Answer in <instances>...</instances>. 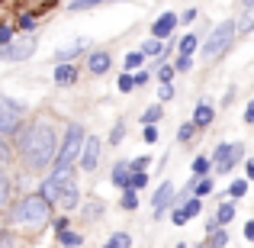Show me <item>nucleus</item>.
Returning <instances> with one entry per match:
<instances>
[{
    "instance_id": "9d476101",
    "label": "nucleus",
    "mask_w": 254,
    "mask_h": 248,
    "mask_svg": "<svg viewBox=\"0 0 254 248\" xmlns=\"http://www.w3.org/2000/svg\"><path fill=\"white\" fill-rule=\"evenodd\" d=\"M174 26H177V16H174V13H161V16L155 19V26H151V32H155V39H168L174 32Z\"/></svg>"
},
{
    "instance_id": "7c9ffc66",
    "label": "nucleus",
    "mask_w": 254,
    "mask_h": 248,
    "mask_svg": "<svg viewBox=\"0 0 254 248\" xmlns=\"http://www.w3.org/2000/svg\"><path fill=\"white\" fill-rule=\"evenodd\" d=\"M193 129H196V126H193V123H184V126H180V129H177V142H190V139H193Z\"/></svg>"
},
{
    "instance_id": "37998d69",
    "label": "nucleus",
    "mask_w": 254,
    "mask_h": 248,
    "mask_svg": "<svg viewBox=\"0 0 254 248\" xmlns=\"http://www.w3.org/2000/svg\"><path fill=\"white\" fill-rule=\"evenodd\" d=\"M100 213H103V206H100V203H90V206H84V216H100Z\"/></svg>"
},
{
    "instance_id": "473e14b6",
    "label": "nucleus",
    "mask_w": 254,
    "mask_h": 248,
    "mask_svg": "<svg viewBox=\"0 0 254 248\" xmlns=\"http://www.w3.org/2000/svg\"><path fill=\"white\" fill-rule=\"evenodd\" d=\"M97 3H103V0H71L68 10H71V13H77V10H87V6H97Z\"/></svg>"
},
{
    "instance_id": "2eb2a0df",
    "label": "nucleus",
    "mask_w": 254,
    "mask_h": 248,
    "mask_svg": "<svg viewBox=\"0 0 254 248\" xmlns=\"http://www.w3.org/2000/svg\"><path fill=\"white\" fill-rule=\"evenodd\" d=\"M212 116H216V110H212L209 103H199L196 113H193V126H196V129H199V126H209Z\"/></svg>"
},
{
    "instance_id": "aec40b11",
    "label": "nucleus",
    "mask_w": 254,
    "mask_h": 248,
    "mask_svg": "<svg viewBox=\"0 0 254 248\" xmlns=\"http://www.w3.org/2000/svg\"><path fill=\"white\" fill-rule=\"evenodd\" d=\"M129 245H132V239L126 236V232H116V236L106 239V245H103V248H129Z\"/></svg>"
},
{
    "instance_id": "9b49d317",
    "label": "nucleus",
    "mask_w": 254,
    "mask_h": 248,
    "mask_svg": "<svg viewBox=\"0 0 254 248\" xmlns=\"http://www.w3.org/2000/svg\"><path fill=\"white\" fill-rule=\"evenodd\" d=\"M87 45H90V39H74V42H71V45H64V49H58L55 52V58H58V62H71V58H74V55H81V52L87 49Z\"/></svg>"
},
{
    "instance_id": "4be33fe9",
    "label": "nucleus",
    "mask_w": 254,
    "mask_h": 248,
    "mask_svg": "<svg viewBox=\"0 0 254 248\" xmlns=\"http://www.w3.org/2000/svg\"><path fill=\"white\" fill-rule=\"evenodd\" d=\"M196 45H199V39H196V36H184V39H180V55H187V58H190Z\"/></svg>"
},
{
    "instance_id": "c9c22d12",
    "label": "nucleus",
    "mask_w": 254,
    "mask_h": 248,
    "mask_svg": "<svg viewBox=\"0 0 254 248\" xmlns=\"http://www.w3.org/2000/svg\"><path fill=\"white\" fill-rule=\"evenodd\" d=\"M238 29H242V32H254V6H251V13H248V16H245L242 23H238Z\"/></svg>"
},
{
    "instance_id": "de8ad7c7",
    "label": "nucleus",
    "mask_w": 254,
    "mask_h": 248,
    "mask_svg": "<svg viewBox=\"0 0 254 248\" xmlns=\"http://www.w3.org/2000/svg\"><path fill=\"white\" fill-rule=\"evenodd\" d=\"M171 75H174V68H161V71H158V78H161V84H168V81H171Z\"/></svg>"
},
{
    "instance_id": "423d86ee",
    "label": "nucleus",
    "mask_w": 254,
    "mask_h": 248,
    "mask_svg": "<svg viewBox=\"0 0 254 248\" xmlns=\"http://www.w3.org/2000/svg\"><path fill=\"white\" fill-rule=\"evenodd\" d=\"M19 129V103L0 97V136H10Z\"/></svg>"
},
{
    "instance_id": "c03bdc74",
    "label": "nucleus",
    "mask_w": 254,
    "mask_h": 248,
    "mask_svg": "<svg viewBox=\"0 0 254 248\" xmlns=\"http://www.w3.org/2000/svg\"><path fill=\"white\" fill-rule=\"evenodd\" d=\"M145 142H158V129L155 126H145Z\"/></svg>"
},
{
    "instance_id": "09e8293b",
    "label": "nucleus",
    "mask_w": 254,
    "mask_h": 248,
    "mask_svg": "<svg viewBox=\"0 0 254 248\" xmlns=\"http://www.w3.org/2000/svg\"><path fill=\"white\" fill-rule=\"evenodd\" d=\"M10 158V149H6V142H3V136H0V162H6Z\"/></svg>"
},
{
    "instance_id": "4d7b16f0",
    "label": "nucleus",
    "mask_w": 254,
    "mask_h": 248,
    "mask_svg": "<svg viewBox=\"0 0 254 248\" xmlns=\"http://www.w3.org/2000/svg\"><path fill=\"white\" fill-rule=\"evenodd\" d=\"M110 3H116V0H110Z\"/></svg>"
},
{
    "instance_id": "2f4dec72",
    "label": "nucleus",
    "mask_w": 254,
    "mask_h": 248,
    "mask_svg": "<svg viewBox=\"0 0 254 248\" xmlns=\"http://www.w3.org/2000/svg\"><path fill=\"white\" fill-rule=\"evenodd\" d=\"M229 193L232 197H245V193H248V180H232V187H229Z\"/></svg>"
},
{
    "instance_id": "5fc2aeb1",
    "label": "nucleus",
    "mask_w": 254,
    "mask_h": 248,
    "mask_svg": "<svg viewBox=\"0 0 254 248\" xmlns=\"http://www.w3.org/2000/svg\"><path fill=\"white\" fill-rule=\"evenodd\" d=\"M145 81H148V75H145V71H138V75H135V87H142Z\"/></svg>"
},
{
    "instance_id": "393cba45",
    "label": "nucleus",
    "mask_w": 254,
    "mask_h": 248,
    "mask_svg": "<svg viewBox=\"0 0 254 248\" xmlns=\"http://www.w3.org/2000/svg\"><path fill=\"white\" fill-rule=\"evenodd\" d=\"M161 116H164V113H161V106H148V110H145V116H142V123H145V126H155Z\"/></svg>"
},
{
    "instance_id": "1a4fd4ad",
    "label": "nucleus",
    "mask_w": 254,
    "mask_h": 248,
    "mask_svg": "<svg viewBox=\"0 0 254 248\" xmlns=\"http://www.w3.org/2000/svg\"><path fill=\"white\" fill-rule=\"evenodd\" d=\"M97 158H100V139L97 136H87L84 155H81V167H84V171H93V167H97Z\"/></svg>"
},
{
    "instance_id": "0eeeda50",
    "label": "nucleus",
    "mask_w": 254,
    "mask_h": 248,
    "mask_svg": "<svg viewBox=\"0 0 254 248\" xmlns=\"http://www.w3.org/2000/svg\"><path fill=\"white\" fill-rule=\"evenodd\" d=\"M36 39H19V42H13V45H6V49H0V55L3 58H10V62H23V58H29L32 52H36Z\"/></svg>"
},
{
    "instance_id": "f3484780",
    "label": "nucleus",
    "mask_w": 254,
    "mask_h": 248,
    "mask_svg": "<svg viewBox=\"0 0 254 248\" xmlns=\"http://www.w3.org/2000/svg\"><path fill=\"white\" fill-rule=\"evenodd\" d=\"M58 203H62V206H64V210H74V206H77V203H81V190H77V187H74V184H71V187H68V190H64V197H62V200H58Z\"/></svg>"
},
{
    "instance_id": "dca6fc26",
    "label": "nucleus",
    "mask_w": 254,
    "mask_h": 248,
    "mask_svg": "<svg viewBox=\"0 0 254 248\" xmlns=\"http://www.w3.org/2000/svg\"><path fill=\"white\" fill-rule=\"evenodd\" d=\"M242 155H245V145H235V152H232V155H229V158H225V162H222V165H219V167H216V171H219V174H229V171H232V167H235L238 162H242Z\"/></svg>"
},
{
    "instance_id": "7ed1b4c3",
    "label": "nucleus",
    "mask_w": 254,
    "mask_h": 248,
    "mask_svg": "<svg viewBox=\"0 0 254 248\" xmlns=\"http://www.w3.org/2000/svg\"><path fill=\"white\" fill-rule=\"evenodd\" d=\"M84 145H87L84 126H81V123H71L68 132H64V139H62V152H58V158H55V171H62V167H71V165H74L77 158L84 155Z\"/></svg>"
},
{
    "instance_id": "ddd939ff",
    "label": "nucleus",
    "mask_w": 254,
    "mask_h": 248,
    "mask_svg": "<svg viewBox=\"0 0 254 248\" xmlns=\"http://www.w3.org/2000/svg\"><path fill=\"white\" fill-rule=\"evenodd\" d=\"M129 180H132V165L119 162L116 167H113V184H116V187H129Z\"/></svg>"
},
{
    "instance_id": "8fccbe9b",
    "label": "nucleus",
    "mask_w": 254,
    "mask_h": 248,
    "mask_svg": "<svg viewBox=\"0 0 254 248\" xmlns=\"http://www.w3.org/2000/svg\"><path fill=\"white\" fill-rule=\"evenodd\" d=\"M174 97V87L171 84H161V100H171Z\"/></svg>"
},
{
    "instance_id": "f03ea898",
    "label": "nucleus",
    "mask_w": 254,
    "mask_h": 248,
    "mask_svg": "<svg viewBox=\"0 0 254 248\" xmlns=\"http://www.w3.org/2000/svg\"><path fill=\"white\" fill-rule=\"evenodd\" d=\"M13 219H16L19 226H29V229H42L52 219V203L42 193H29V197H23L13 206Z\"/></svg>"
},
{
    "instance_id": "6ab92c4d",
    "label": "nucleus",
    "mask_w": 254,
    "mask_h": 248,
    "mask_svg": "<svg viewBox=\"0 0 254 248\" xmlns=\"http://www.w3.org/2000/svg\"><path fill=\"white\" fill-rule=\"evenodd\" d=\"M232 219H235V203H222L219 213H216V223L225 226V223H232Z\"/></svg>"
},
{
    "instance_id": "a878e982",
    "label": "nucleus",
    "mask_w": 254,
    "mask_h": 248,
    "mask_svg": "<svg viewBox=\"0 0 254 248\" xmlns=\"http://www.w3.org/2000/svg\"><path fill=\"white\" fill-rule=\"evenodd\" d=\"M232 152H235V145H229V142H225V145H219V149H216V155H212V162H216V167H219V165H222V162H225V158H229V155H232Z\"/></svg>"
},
{
    "instance_id": "3c124183",
    "label": "nucleus",
    "mask_w": 254,
    "mask_h": 248,
    "mask_svg": "<svg viewBox=\"0 0 254 248\" xmlns=\"http://www.w3.org/2000/svg\"><path fill=\"white\" fill-rule=\"evenodd\" d=\"M245 123H254V100L248 103V110H245Z\"/></svg>"
},
{
    "instance_id": "f8f14e48",
    "label": "nucleus",
    "mask_w": 254,
    "mask_h": 248,
    "mask_svg": "<svg viewBox=\"0 0 254 248\" xmlns=\"http://www.w3.org/2000/svg\"><path fill=\"white\" fill-rule=\"evenodd\" d=\"M87 68H90L93 75H106V71H110V52H93Z\"/></svg>"
},
{
    "instance_id": "5701e85b",
    "label": "nucleus",
    "mask_w": 254,
    "mask_h": 248,
    "mask_svg": "<svg viewBox=\"0 0 254 248\" xmlns=\"http://www.w3.org/2000/svg\"><path fill=\"white\" fill-rule=\"evenodd\" d=\"M10 203V180H6V174L0 171V210Z\"/></svg>"
},
{
    "instance_id": "ea45409f",
    "label": "nucleus",
    "mask_w": 254,
    "mask_h": 248,
    "mask_svg": "<svg viewBox=\"0 0 254 248\" xmlns=\"http://www.w3.org/2000/svg\"><path fill=\"white\" fill-rule=\"evenodd\" d=\"M212 193V180H203V184H196V197H209Z\"/></svg>"
},
{
    "instance_id": "f704fd0d",
    "label": "nucleus",
    "mask_w": 254,
    "mask_h": 248,
    "mask_svg": "<svg viewBox=\"0 0 254 248\" xmlns=\"http://www.w3.org/2000/svg\"><path fill=\"white\" fill-rule=\"evenodd\" d=\"M206 171H209V158H196V162H193V174H196V177H203Z\"/></svg>"
},
{
    "instance_id": "6e6552de",
    "label": "nucleus",
    "mask_w": 254,
    "mask_h": 248,
    "mask_svg": "<svg viewBox=\"0 0 254 248\" xmlns=\"http://www.w3.org/2000/svg\"><path fill=\"white\" fill-rule=\"evenodd\" d=\"M171 200H174V184L164 180V184L158 187V193L151 197V210H155V216H164V210L171 206Z\"/></svg>"
},
{
    "instance_id": "58836bf2",
    "label": "nucleus",
    "mask_w": 254,
    "mask_h": 248,
    "mask_svg": "<svg viewBox=\"0 0 254 248\" xmlns=\"http://www.w3.org/2000/svg\"><path fill=\"white\" fill-rule=\"evenodd\" d=\"M0 248H16V239H13V232H0Z\"/></svg>"
},
{
    "instance_id": "39448f33",
    "label": "nucleus",
    "mask_w": 254,
    "mask_h": 248,
    "mask_svg": "<svg viewBox=\"0 0 254 248\" xmlns=\"http://www.w3.org/2000/svg\"><path fill=\"white\" fill-rule=\"evenodd\" d=\"M71 184H74V167H62V171H55L42 184V197L49 200V203H55V200L64 197V190H68Z\"/></svg>"
},
{
    "instance_id": "a19ab883",
    "label": "nucleus",
    "mask_w": 254,
    "mask_h": 248,
    "mask_svg": "<svg viewBox=\"0 0 254 248\" xmlns=\"http://www.w3.org/2000/svg\"><path fill=\"white\" fill-rule=\"evenodd\" d=\"M148 165H151V162H148V155H138L135 162H132V171H145Z\"/></svg>"
},
{
    "instance_id": "cd10ccee",
    "label": "nucleus",
    "mask_w": 254,
    "mask_h": 248,
    "mask_svg": "<svg viewBox=\"0 0 254 248\" xmlns=\"http://www.w3.org/2000/svg\"><path fill=\"white\" fill-rule=\"evenodd\" d=\"M142 62H145V52H129V55H126V71L138 68Z\"/></svg>"
},
{
    "instance_id": "e433bc0d",
    "label": "nucleus",
    "mask_w": 254,
    "mask_h": 248,
    "mask_svg": "<svg viewBox=\"0 0 254 248\" xmlns=\"http://www.w3.org/2000/svg\"><path fill=\"white\" fill-rule=\"evenodd\" d=\"M123 206H126V210H135V206H138V197H135V190H126V197H123Z\"/></svg>"
},
{
    "instance_id": "6e6d98bb",
    "label": "nucleus",
    "mask_w": 254,
    "mask_h": 248,
    "mask_svg": "<svg viewBox=\"0 0 254 248\" xmlns=\"http://www.w3.org/2000/svg\"><path fill=\"white\" fill-rule=\"evenodd\" d=\"M245 167H248V177L254 180V162H248V165H245Z\"/></svg>"
},
{
    "instance_id": "b1692460",
    "label": "nucleus",
    "mask_w": 254,
    "mask_h": 248,
    "mask_svg": "<svg viewBox=\"0 0 254 248\" xmlns=\"http://www.w3.org/2000/svg\"><path fill=\"white\" fill-rule=\"evenodd\" d=\"M148 184V174L145 171H132V180H129V190H142Z\"/></svg>"
},
{
    "instance_id": "72a5a7b5",
    "label": "nucleus",
    "mask_w": 254,
    "mask_h": 248,
    "mask_svg": "<svg viewBox=\"0 0 254 248\" xmlns=\"http://www.w3.org/2000/svg\"><path fill=\"white\" fill-rule=\"evenodd\" d=\"M6 45H13V29L10 26H0V49H6Z\"/></svg>"
},
{
    "instance_id": "49530a36",
    "label": "nucleus",
    "mask_w": 254,
    "mask_h": 248,
    "mask_svg": "<svg viewBox=\"0 0 254 248\" xmlns=\"http://www.w3.org/2000/svg\"><path fill=\"white\" fill-rule=\"evenodd\" d=\"M55 232H68V216H62V219H55Z\"/></svg>"
},
{
    "instance_id": "603ef678",
    "label": "nucleus",
    "mask_w": 254,
    "mask_h": 248,
    "mask_svg": "<svg viewBox=\"0 0 254 248\" xmlns=\"http://www.w3.org/2000/svg\"><path fill=\"white\" fill-rule=\"evenodd\" d=\"M245 239H248V242H254V219H251L248 226H245Z\"/></svg>"
},
{
    "instance_id": "4c0bfd02",
    "label": "nucleus",
    "mask_w": 254,
    "mask_h": 248,
    "mask_svg": "<svg viewBox=\"0 0 254 248\" xmlns=\"http://www.w3.org/2000/svg\"><path fill=\"white\" fill-rule=\"evenodd\" d=\"M132 87H135V78H132V75H123V78H119V90H123V93H129Z\"/></svg>"
},
{
    "instance_id": "bb28decb",
    "label": "nucleus",
    "mask_w": 254,
    "mask_h": 248,
    "mask_svg": "<svg viewBox=\"0 0 254 248\" xmlns=\"http://www.w3.org/2000/svg\"><path fill=\"white\" fill-rule=\"evenodd\" d=\"M209 245H212V248H225V245H229V236H225L222 229L209 232Z\"/></svg>"
},
{
    "instance_id": "20e7f679",
    "label": "nucleus",
    "mask_w": 254,
    "mask_h": 248,
    "mask_svg": "<svg viewBox=\"0 0 254 248\" xmlns=\"http://www.w3.org/2000/svg\"><path fill=\"white\" fill-rule=\"evenodd\" d=\"M238 32H242V29H238V26L232 23V19L219 23L216 29H212V36L206 39V45H203V55L209 58V62H212V58H219V55H222V52L229 49L232 42H235V36H238Z\"/></svg>"
},
{
    "instance_id": "a211bd4d",
    "label": "nucleus",
    "mask_w": 254,
    "mask_h": 248,
    "mask_svg": "<svg viewBox=\"0 0 254 248\" xmlns=\"http://www.w3.org/2000/svg\"><path fill=\"white\" fill-rule=\"evenodd\" d=\"M58 245H64V248H77V245H84V239L77 236V232H58Z\"/></svg>"
},
{
    "instance_id": "79ce46f5",
    "label": "nucleus",
    "mask_w": 254,
    "mask_h": 248,
    "mask_svg": "<svg viewBox=\"0 0 254 248\" xmlns=\"http://www.w3.org/2000/svg\"><path fill=\"white\" fill-rule=\"evenodd\" d=\"M174 68H177V71H190V68H193V62H190V58H187V55H180Z\"/></svg>"
},
{
    "instance_id": "c85d7f7f",
    "label": "nucleus",
    "mask_w": 254,
    "mask_h": 248,
    "mask_svg": "<svg viewBox=\"0 0 254 248\" xmlns=\"http://www.w3.org/2000/svg\"><path fill=\"white\" fill-rule=\"evenodd\" d=\"M180 210H184V216H187V219L199 216V200H196V197H193V200H187V203L180 206Z\"/></svg>"
},
{
    "instance_id": "864d4df0",
    "label": "nucleus",
    "mask_w": 254,
    "mask_h": 248,
    "mask_svg": "<svg viewBox=\"0 0 254 248\" xmlns=\"http://www.w3.org/2000/svg\"><path fill=\"white\" fill-rule=\"evenodd\" d=\"M171 223H177V226H184V223H187V216H184V210H177V213H174V219H171Z\"/></svg>"
},
{
    "instance_id": "a18cd8bd",
    "label": "nucleus",
    "mask_w": 254,
    "mask_h": 248,
    "mask_svg": "<svg viewBox=\"0 0 254 248\" xmlns=\"http://www.w3.org/2000/svg\"><path fill=\"white\" fill-rule=\"evenodd\" d=\"M32 26H36V19H32V16H19V29H32Z\"/></svg>"
},
{
    "instance_id": "412c9836",
    "label": "nucleus",
    "mask_w": 254,
    "mask_h": 248,
    "mask_svg": "<svg viewBox=\"0 0 254 248\" xmlns=\"http://www.w3.org/2000/svg\"><path fill=\"white\" fill-rule=\"evenodd\" d=\"M145 55H164V39H148V42L142 45Z\"/></svg>"
},
{
    "instance_id": "c756f323",
    "label": "nucleus",
    "mask_w": 254,
    "mask_h": 248,
    "mask_svg": "<svg viewBox=\"0 0 254 248\" xmlns=\"http://www.w3.org/2000/svg\"><path fill=\"white\" fill-rule=\"evenodd\" d=\"M123 136H126V123L119 119V123L113 126V132H110V145H119V142H123Z\"/></svg>"
},
{
    "instance_id": "4468645a",
    "label": "nucleus",
    "mask_w": 254,
    "mask_h": 248,
    "mask_svg": "<svg viewBox=\"0 0 254 248\" xmlns=\"http://www.w3.org/2000/svg\"><path fill=\"white\" fill-rule=\"evenodd\" d=\"M77 78V65H55V84H71Z\"/></svg>"
},
{
    "instance_id": "f257e3e1",
    "label": "nucleus",
    "mask_w": 254,
    "mask_h": 248,
    "mask_svg": "<svg viewBox=\"0 0 254 248\" xmlns=\"http://www.w3.org/2000/svg\"><path fill=\"white\" fill-rule=\"evenodd\" d=\"M58 152H62V142H58V132L49 119L29 123V129L19 139V155H23V165L29 171H42V167L55 165Z\"/></svg>"
}]
</instances>
